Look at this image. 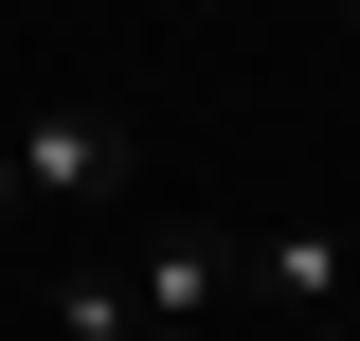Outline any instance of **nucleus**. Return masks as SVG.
<instances>
[{
	"instance_id": "nucleus-4",
	"label": "nucleus",
	"mask_w": 360,
	"mask_h": 341,
	"mask_svg": "<svg viewBox=\"0 0 360 341\" xmlns=\"http://www.w3.org/2000/svg\"><path fill=\"white\" fill-rule=\"evenodd\" d=\"M54 341H144V305H127V269H72V288H54Z\"/></svg>"
},
{
	"instance_id": "nucleus-1",
	"label": "nucleus",
	"mask_w": 360,
	"mask_h": 341,
	"mask_svg": "<svg viewBox=\"0 0 360 341\" xmlns=\"http://www.w3.org/2000/svg\"><path fill=\"white\" fill-rule=\"evenodd\" d=\"M127 180H144V126H127V108H37V126H0V215H37V234L127 215Z\"/></svg>"
},
{
	"instance_id": "nucleus-2",
	"label": "nucleus",
	"mask_w": 360,
	"mask_h": 341,
	"mask_svg": "<svg viewBox=\"0 0 360 341\" xmlns=\"http://www.w3.org/2000/svg\"><path fill=\"white\" fill-rule=\"evenodd\" d=\"M234 288H252V269H234L217 234H144V252H127V305H144V323H217Z\"/></svg>"
},
{
	"instance_id": "nucleus-3",
	"label": "nucleus",
	"mask_w": 360,
	"mask_h": 341,
	"mask_svg": "<svg viewBox=\"0 0 360 341\" xmlns=\"http://www.w3.org/2000/svg\"><path fill=\"white\" fill-rule=\"evenodd\" d=\"M234 269H252V288L288 305V323H324V341H342V288H360V234H270V252H234Z\"/></svg>"
}]
</instances>
